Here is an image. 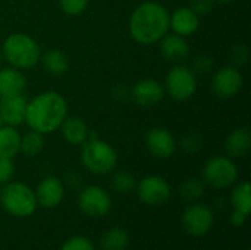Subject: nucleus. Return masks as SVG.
I'll return each instance as SVG.
<instances>
[{
    "label": "nucleus",
    "mask_w": 251,
    "mask_h": 250,
    "mask_svg": "<svg viewBox=\"0 0 251 250\" xmlns=\"http://www.w3.org/2000/svg\"><path fill=\"white\" fill-rule=\"evenodd\" d=\"M103 250H125L129 245V236L124 228H112L101 236Z\"/></svg>",
    "instance_id": "4be33fe9"
},
{
    "label": "nucleus",
    "mask_w": 251,
    "mask_h": 250,
    "mask_svg": "<svg viewBox=\"0 0 251 250\" xmlns=\"http://www.w3.org/2000/svg\"><path fill=\"white\" fill-rule=\"evenodd\" d=\"M43 66L47 72H50L51 75H60L63 72H66L68 66H69V60L66 57L65 53H62L60 50H49L46 52V55L43 56Z\"/></svg>",
    "instance_id": "5701e85b"
},
{
    "label": "nucleus",
    "mask_w": 251,
    "mask_h": 250,
    "mask_svg": "<svg viewBox=\"0 0 251 250\" xmlns=\"http://www.w3.org/2000/svg\"><path fill=\"white\" fill-rule=\"evenodd\" d=\"M0 192H1V190H0Z\"/></svg>",
    "instance_id": "ea45409f"
},
{
    "label": "nucleus",
    "mask_w": 251,
    "mask_h": 250,
    "mask_svg": "<svg viewBox=\"0 0 251 250\" xmlns=\"http://www.w3.org/2000/svg\"><path fill=\"white\" fill-rule=\"evenodd\" d=\"M169 25L175 31V34L187 37L197 31L200 19L190 7H178L169 16Z\"/></svg>",
    "instance_id": "dca6fc26"
},
{
    "label": "nucleus",
    "mask_w": 251,
    "mask_h": 250,
    "mask_svg": "<svg viewBox=\"0 0 251 250\" xmlns=\"http://www.w3.org/2000/svg\"><path fill=\"white\" fill-rule=\"evenodd\" d=\"M204 181L215 189H226L238 178V169L235 164L225 156L212 158L203 168Z\"/></svg>",
    "instance_id": "423d86ee"
},
{
    "label": "nucleus",
    "mask_w": 251,
    "mask_h": 250,
    "mask_svg": "<svg viewBox=\"0 0 251 250\" xmlns=\"http://www.w3.org/2000/svg\"><path fill=\"white\" fill-rule=\"evenodd\" d=\"M15 174V165L9 158H0V183H7Z\"/></svg>",
    "instance_id": "473e14b6"
},
{
    "label": "nucleus",
    "mask_w": 251,
    "mask_h": 250,
    "mask_svg": "<svg viewBox=\"0 0 251 250\" xmlns=\"http://www.w3.org/2000/svg\"><path fill=\"white\" fill-rule=\"evenodd\" d=\"M231 200H232V205H234L235 211H240V212H243L244 215H249L251 211L250 183H247V181L240 183V184L234 189L232 196H231Z\"/></svg>",
    "instance_id": "b1692460"
},
{
    "label": "nucleus",
    "mask_w": 251,
    "mask_h": 250,
    "mask_svg": "<svg viewBox=\"0 0 251 250\" xmlns=\"http://www.w3.org/2000/svg\"><path fill=\"white\" fill-rule=\"evenodd\" d=\"M4 124H3V121H1V116H0V127H3Z\"/></svg>",
    "instance_id": "4c0bfd02"
},
{
    "label": "nucleus",
    "mask_w": 251,
    "mask_h": 250,
    "mask_svg": "<svg viewBox=\"0 0 251 250\" xmlns=\"http://www.w3.org/2000/svg\"><path fill=\"white\" fill-rule=\"evenodd\" d=\"M1 60H3V52H1V49H0V63H1Z\"/></svg>",
    "instance_id": "e433bc0d"
},
{
    "label": "nucleus",
    "mask_w": 251,
    "mask_h": 250,
    "mask_svg": "<svg viewBox=\"0 0 251 250\" xmlns=\"http://www.w3.org/2000/svg\"><path fill=\"white\" fill-rule=\"evenodd\" d=\"M34 194H35L37 203H40L43 208H54L63 200L65 190L59 178L47 177L38 184Z\"/></svg>",
    "instance_id": "2eb2a0df"
},
{
    "label": "nucleus",
    "mask_w": 251,
    "mask_h": 250,
    "mask_svg": "<svg viewBox=\"0 0 251 250\" xmlns=\"http://www.w3.org/2000/svg\"><path fill=\"white\" fill-rule=\"evenodd\" d=\"M60 128H62L63 139L71 144H82L85 140H88L90 130H88L87 124L78 116L65 118Z\"/></svg>",
    "instance_id": "aec40b11"
},
{
    "label": "nucleus",
    "mask_w": 251,
    "mask_h": 250,
    "mask_svg": "<svg viewBox=\"0 0 251 250\" xmlns=\"http://www.w3.org/2000/svg\"><path fill=\"white\" fill-rule=\"evenodd\" d=\"M244 84L241 72L235 66L221 68L212 80V90L219 99H231L240 93Z\"/></svg>",
    "instance_id": "6e6552de"
},
{
    "label": "nucleus",
    "mask_w": 251,
    "mask_h": 250,
    "mask_svg": "<svg viewBox=\"0 0 251 250\" xmlns=\"http://www.w3.org/2000/svg\"><path fill=\"white\" fill-rule=\"evenodd\" d=\"M246 217H247V215H244L243 212L235 211V212L232 214V217H231V222H232L234 225H243L244 221H246Z\"/></svg>",
    "instance_id": "f704fd0d"
},
{
    "label": "nucleus",
    "mask_w": 251,
    "mask_h": 250,
    "mask_svg": "<svg viewBox=\"0 0 251 250\" xmlns=\"http://www.w3.org/2000/svg\"><path fill=\"white\" fill-rule=\"evenodd\" d=\"M179 193H181L182 199L187 202L199 200L204 194V183L199 178H190L181 186Z\"/></svg>",
    "instance_id": "a878e982"
},
{
    "label": "nucleus",
    "mask_w": 251,
    "mask_h": 250,
    "mask_svg": "<svg viewBox=\"0 0 251 250\" xmlns=\"http://www.w3.org/2000/svg\"><path fill=\"white\" fill-rule=\"evenodd\" d=\"M216 1H219V3H222V4H228V3H232V1H235V0H216Z\"/></svg>",
    "instance_id": "c9c22d12"
},
{
    "label": "nucleus",
    "mask_w": 251,
    "mask_h": 250,
    "mask_svg": "<svg viewBox=\"0 0 251 250\" xmlns=\"http://www.w3.org/2000/svg\"><path fill=\"white\" fill-rule=\"evenodd\" d=\"M171 196V189L169 184L162 178V177H146L141 180L138 184V197L143 203L151 205V206H159L168 202Z\"/></svg>",
    "instance_id": "9b49d317"
},
{
    "label": "nucleus",
    "mask_w": 251,
    "mask_h": 250,
    "mask_svg": "<svg viewBox=\"0 0 251 250\" xmlns=\"http://www.w3.org/2000/svg\"><path fill=\"white\" fill-rule=\"evenodd\" d=\"M131 96H132V100L138 106L151 108V106L162 102V99L165 96V90L159 81L151 80V78H146V80L138 81L134 85Z\"/></svg>",
    "instance_id": "ddd939ff"
},
{
    "label": "nucleus",
    "mask_w": 251,
    "mask_h": 250,
    "mask_svg": "<svg viewBox=\"0 0 251 250\" xmlns=\"http://www.w3.org/2000/svg\"><path fill=\"white\" fill-rule=\"evenodd\" d=\"M193 68H194L196 72H200V74L201 72H207L212 68V59L207 55H200V56L196 57Z\"/></svg>",
    "instance_id": "72a5a7b5"
},
{
    "label": "nucleus",
    "mask_w": 251,
    "mask_h": 250,
    "mask_svg": "<svg viewBox=\"0 0 251 250\" xmlns=\"http://www.w3.org/2000/svg\"><path fill=\"white\" fill-rule=\"evenodd\" d=\"M160 50H162L163 57L169 62L184 60L190 55L188 43L185 41L182 35H178V34H166L165 37H162Z\"/></svg>",
    "instance_id": "a211bd4d"
},
{
    "label": "nucleus",
    "mask_w": 251,
    "mask_h": 250,
    "mask_svg": "<svg viewBox=\"0 0 251 250\" xmlns=\"http://www.w3.org/2000/svg\"><path fill=\"white\" fill-rule=\"evenodd\" d=\"M60 250H94V246L85 237H72L63 243Z\"/></svg>",
    "instance_id": "7c9ffc66"
},
{
    "label": "nucleus",
    "mask_w": 251,
    "mask_h": 250,
    "mask_svg": "<svg viewBox=\"0 0 251 250\" xmlns=\"http://www.w3.org/2000/svg\"><path fill=\"white\" fill-rule=\"evenodd\" d=\"M26 80L24 74L16 68L0 69V97L19 96L24 93Z\"/></svg>",
    "instance_id": "f3484780"
},
{
    "label": "nucleus",
    "mask_w": 251,
    "mask_h": 250,
    "mask_svg": "<svg viewBox=\"0 0 251 250\" xmlns=\"http://www.w3.org/2000/svg\"><path fill=\"white\" fill-rule=\"evenodd\" d=\"M146 146L153 156L160 158V159H166L172 156L176 147L174 136L168 130L160 128V127H154L147 131Z\"/></svg>",
    "instance_id": "f8f14e48"
},
{
    "label": "nucleus",
    "mask_w": 251,
    "mask_h": 250,
    "mask_svg": "<svg viewBox=\"0 0 251 250\" xmlns=\"http://www.w3.org/2000/svg\"><path fill=\"white\" fill-rule=\"evenodd\" d=\"M68 113V105L63 96L56 91H46L35 96L26 105L25 121L31 130L40 134H49L60 128Z\"/></svg>",
    "instance_id": "f257e3e1"
},
{
    "label": "nucleus",
    "mask_w": 251,
    "mask_h": 250,
    "mask_svg": "<svg viewBox=\"0 0 251 250\" xmlns=\"http://www.w3.org/2000/svg\"><path fill=\"white\" fill-rule=\"evenodd\" d=\"M21 146V136L19 133L10 127L3 125L0 127V158H15L19 152Z\"/></svg>",
    "instance_id": "412c9836"
},
{
    "label": "nucleus",
    "mask_w": 251,
    "mask_h": 250,
    "mask_svg": "<svg viewBox=\"0 0 251 250\" xmlns=\"http://www.w3.org/2000/svg\"><path fill=\"white\" fill-rule=\"evenodd\" d=\"M166 90L169 96L178 102L190 99L197 90V80L193 69L176 65L166 75Z\"/></svg>",
    "instance_id": "0eeeda50"
},
{
    "label": "nucleus",
    "mask_w": 251,
    "mask_h": 250,
    "mask_svg": "<svg viewBox=\"0 0 251 250\" xmlns=\"http://www.w3.org/2000/svg\"><path fill=\"white\" fill-rule=\"evenodd\" d=\"M215 0H190V9L197 15H207L213 9Z\"/></svg>",
    "instance_id": "2f4dec72"
},
{
    "label": "nucleus",
    "mask_w": 251,
    "mask_h": 250,
    "mask_svg": "<svg viewBox=\"0 0 251 250\" xmlns=\"http://www.w3.org/2000/svg\"><path fill=\"white\" fill-rule=\"evenodd\" d=\"M203 144V136L199 133V131H190L187 136H184L182 139V149L188 153H194L197 152Z\"/></svg>",
    "instance_id": "cd10ccee"
},
{
    "label": "nucleus",
    "mask_w": 251,
    "mask_h": 250,
    "mask_svg": "<svg viewBox=\"0 0 251 250\" xmlns=\"http://www.w3.org/2000/svg\"><path fill=\"white\" fill-rule=\"evenodd\" d=\"M251 149V134L249 128L234 130L225 140V152L231 158H244Z\"/></svg>",
    "instance_id": "6ab92c4d"
},
{
    "label": "nucleus",
    "mask_w": 251,
    "mask_h": 250,
    "mask_svg": "<svg viewBox=\"0 0 251 250\" xmlns=\"http://www.w3.org/2000/svg\"><path fill=\"white\" fill-rule=\"evenodd\" d=\"M59 4L66 15L76 16L85 10L88 0H59Z\"/></svg>",
    "instance_id": "c85d7f7f"
},
{
    "label": "nucleus",
    "mask_w": 251,
    "mask_h": 250,
    "mask_svg": "<svg viewBox=\"0 0 251 250\" xmlns=\"http://www.w3.org/2000/svg\"><path fill=\"white\" fill-rule=\"evenodd\" d=\"M82 144L84 147L81 159L88 171L103 175L110 172L116 167L118 155L110 144L104 143L103 140H99L97 137L85 140Z\"/></svg>",
    "instance_id": "20e7f679"
},
{
    "label": "nucleus",
    "mask_w": 251,
    "mask_h": 250,
    "mask_svg": "<svg viewBox=\"0 0 251 250\" xmlns=\"http://www.w3.org/2000/svg\"><path fill=\"white\" fill-rule=\"evenodd\" d=\"M4 59L16 69H29L40 60V46L26 34H10L3 44Z\"/></svg>",
    "instance_id": "7ed1b4c3"
},
{
    "label": "nucleus",
    "mask_w": 251,
    "mask_h": 250,
    "mask_svg": "<svg viewBox=\"0 0 251 250\" xmlns=\"http://www.w3.org/2000/svg\"><path fill=\"white\" fill-rule=\"evenodd\" d=\"M79 208L90 217H104L112 208L110 196L97 186H90L79 194Z\"/></svg>",
    "instance_id": "1a4fd4ad"
},
{
    "label": "nucleus",
    "mask_w": 251,
    "mask_h": 250,
    "mask_svg": "<svg viewBox=\"0 0 251 250\" xmlns=\"http://www.w3.org/2000/svg\"><path fill=\"white\" fill-rule=\"evenodd\" d=\"M3 208L15 217H28L37 208L34 192L22 183H10L0 192Z\"/></svg>",
    "instance_id": "39448f33"
},
{
    "label": "nucleus",
    "mask_w": 251,
    "mask_h": 250,
    "mask_svg": "<svg viewBox=\"0 0 251 250\" xmlns=\"http://www.w3.org/2000/svg\"><path fill=\"white\" fill-rule=\"evenodd\" d=\"M26 99L19 96H10V97H0V116L3 124L16 127L21 125L25 121L26 113Z\"/></svg>",
    "instance_id": "4468645a"
},
{
    "label": "nucleus",
    "mask_w": 251,
    "mask_h": 250,
    "mask_svg": "<svg viewBox=\"0 0 251 250\" xmlns=\"http://www.w3.org/2000/svg\"><path fill=\"white\" fill-rule=\"evenodd\" d=\"M112 187L118 193H129L135 187V180L129 172L121 171V172H116L112 177Z\"/></svg>",
    "instance_id": "bb28decb"
},
{
    "label": "nucleus",
    "mask_w": 251,
    "mask_h": 250,
    "mask_svg": "<svg viewBox=\"0 0 251 250\" xmlns=\"http://www.w3.org/2000/svg\"><path fill=\"white\" fill-rule=\"evenodd\" d=\"M229 59L232 62L231 66H235L237 68V66L246 65L247 60H249V50H247V47L243 46V44L234 46L232 50H231V53H229Z\"/></svg>",
    "instance_id": "c756f323"
},
{
    "label": "nucleus",
    "mask_w": 251,
    "mask_h": 250,
    "mask_svg": "<svg viewBox=\"0 0 251 250\" xmlns=\"http://www.w3.org/2000/svg\"><path fill=\"white\" fill-rule=\"evenodd\" d=\"M213 225V214L203 205H193L182 215V227L190 236H204Z\"/></svg>",
    "instance_id": "9d476101"
},
{
    "label": "nucleus",
    "mask_w": 251,
    "mask_h": 250,
    "mask_svg": "<svg viewBox=\"0 0 251 250\" xmlns=\"http://www.w3.org/2000/svg\"><path fill=\"white\" fill-rule=\"evenodd\" d=\"M247 250H250V249H247Z\"/></svg>",
    "instance_id": "58836bf2"
},
{
    "label": "nucleus",
    "mask_w": 251,
    "mask_h": 250,
    "mask_svg": "<svg viewBox=\"0 0 251 250\" xmlns=\"http://www.w3.org/2000/svg\"><path fill=\"white\" fill-rule=\"evenodd\" d=\"M44 147V139H43V134L37 133V131H28L25 136L21 137V146H19V150L28 156V158H32L35 155H38Z\"/></svg>",
    "instance_id": "393cba45"
},
{
    "label": "nucleus",
    "mask_w": 251,
    "mask_h": 250,
    "mask_svg": "<svg viewBox=\"0 0 251 250\" xmlns=\"http://www.w3.org/2000/svg\"><path fill=\"white\" fill-rule=\"evenodd\" d=\"M169 12L156 1L140 4L131 15L129 32L140 44H153L169 31Z\"/></svg>",
    "instance_id": "f03ea898"
}]
</instances>
